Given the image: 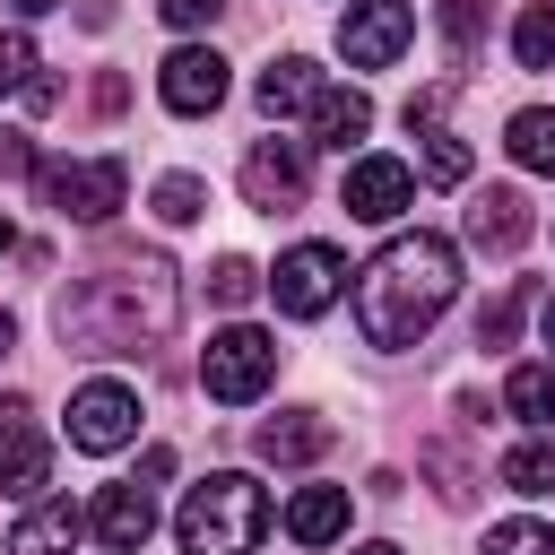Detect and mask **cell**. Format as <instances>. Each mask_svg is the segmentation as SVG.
<instances>
[{
  "instance_id": "1",
  "label": "cell",
  "mask_w": 555,
  "mask_h": 555,
  "mask_svg": "<svg viewBox=\"0 0 555 555\" xmlns=\"http://www.w3.org/2000/svg\"><path fill=\"white\" fill-rule=\"evenodd\" d=\"M173 312H182L173 260L165 251H113V260H95L87 278L61 286L52 330H61L69 356H147V347L173 338Z\"/></svg>"
},
{
  "instance_id": "2",
  "label": "cell",
  "mask_w": 555,
  "mask_h": 555,
  "mask_svg": "<svg viewBox=\"0 0 555 555\" xmlns=\"http://www.w3.org/2000/svg\"><path fill=\"white\" fill-rule=\"evenodd\" d=\"M460 295V251L442 243V234H390L364 269H356V330H364V347H382V356H399V347H416L434 321H442V304Z\"/></svg>"
},
{
  "instance_id": "3",
  "label": "cell",
  "mask_w": 555,
  "mask_h": 555,
  "mask_svg": "<svg viewBox=\"0 0 555 555\" xmlns=\"http://www.w3.org/2000/svg\"><path fill=\"white\" fill-rule=\"evenodd\" d=\"M260 529H269V494H260L243 468L199 477V486L182 494V512H173L182 555H251V546H260Z\"/></svg>"
},
{
  "instance_id": "4",
  "label": "cell",
  "mask_w": 555,
  "mask_h": 555,
  "mask_svg": "<svg viewBox=\"0 0 555 555\" xmlns=\"http://www.w3.org/2000/svg\"><path fill=\"white\" fill-rule=\"evenodd\" d=\"M35 182H43L52 217H69V225H104L130 199V165L121 156H52V165H35Z\"/></svg>"
},
{
  "instance_id": "5",
  "label": "cell",
  "mask_w": 555,
  "mask_h": 555,
  "mask_svg": "<svg viewBox=\"0 0 555 555\" xmlns=\"http://www.w3.org/2000/svg\"><path fill=\"white\" fill-rule=\"evenodd\" d=\"M269 382H278V338H269V330L234 321V330L208 338V356H199V390H208V399L243 408V399H260Z\"/></svg>"
},
{
  "instance_id": "6",
  "label": "cell",
  "mask_w": 555,
  "mask_h": 555,
  "mask_svg": "<svg viewBox=\"0 0 555 555\" xmlns=\"http://www.w3.org/2000/svg\"><path fill=\"white\" fill-rule=\"evenodd\" d=\"M338 286H347V260H338L330 243H295V251H278V269H269V295H278L286 321H321V312L338 304Z\"/></svg>"
},
{
  "instance_id": "7",
  "label": "cell",
  "mask_w": 555,
  "mask_h": 555,
  "mask_svg": "<svg viewBox=\"0 0 555 555\" xmlns=\"http://www.w3.org/2000/svg\"><path fill=\"white\" fill-rule=\"evenodd\" d=\"M408 35H416V9L408 0H347V17H338L347 69H390L408 52Z\"/></svg>"
},
{
  "instance_id": "8",
  "label": "cell",
  "mask_w": 555,
  "mask_h": 555,
  "mask_svg": "<svg viewBox=\"0 0 555 555\" xmlns=\"http://www.w3.org/2000/svg\"><path fill=\"white\" fill-rule=\"evenodd\" d=\"M304 191H312L304 139H251V156H243V199H251L260 217H286V208H304Z\"/></svg>"
},
{
  "instance_id": "9",
  "label": "cell",
  "mask_w": 555,
  "mask_h": 555,
  "mask_svg": "<svg viewBox=\"0 0 555 555\" xmlns=\"http://www.w3.org/2000/svg\"><path fill=\"white\" fill-rule=\"evenodd\" d=\"M451 113V78L442 87H425V95H408V139H416V173L425 182H468V139L442 121Z\"/></svg>"
},
{
  "instance_id": "10",
  "label": "cell",
  "mask_w": 555,
  "mask_h": 555,
  "mask_svg": "<svg viewBox=\"0 0 555 555\" xmlns=\"http://www.w3.org/2000/svg\"><path fill=\"white\" fill-rule=\"evenodd\" d=\"M156 95H165V113H182V121L217 113V104H225V52H208V43H182V52H165V69H156Z\"/></svg>"
},
{
  "instance_id": "11",
  "label": "cell",
  "mask_w": 555,
  "mask_h": 555,
  "mask_svg": "<svg viewBox=\"0 0 555 555\" xmlns=\"http://www.w3.org/2000/svg\"><path fill=\"white\" fill-rule=\"evenodd\" d=\"M408 199H416V165H399V156H356L347 182H338V208L364 217V225H390Z\"/></svg>"
},
{
  "instance_id": "12",
  "label": "cell",
  "mask_w": 555,
  "mask_h": 555,
  "mask_svg": "<svg viewBox=\"0 0 555 555\" xmlns=\"http://www.w3.org/2000/svg\"><path fill=\"white\" fill-rule=\"evenodd\" d=\"M130 434H139V390H121V382L69 390V442L78 451H121Z\"/></svg>"
},
{
  "instance_id": "13",
  "label": "cell",
  "mask_w": 555,
  "mask_h": 555,
  "mask_svg": "<svg viewBox=\"0 0 555 555\" xmlns=\"http://www.w3.org/2000/svg\"><path fill=\"white\" fill-rule=\"evenodd\" d=\"M529 199L512 191V182H486L477 199H468V217H460V234H468V251H486V260H512L520 243H529Z\"/></svg>"
},
{
  "instance_id": "14",
  "label": "cell",
  "mask_w": 555,
  "mask_h": 555,
  "mask_svg": "<svg viewBox=\"0 0 555 555\" xmlns=\"http://www.w3.org/2000/svg\"><path fill=\"white\" fill-rule=\"evenodd\" d=\"M251 451H260L269 468H304V460L330 451V416H321V408H278V416L251 434Z\"/></svg>"
},
{
  "instance_id": "15",
  "label": "cell",
  "mask_w": 555,
  "mask_h": 555,
  "mask_svg": "<svg viewBox=\"0 0 555 555\" xmlns=\"http://www.w3.org/2000/svg\"><path fill=\"white\" fill-rule=\"evenodd\" d=\"M87 529H95L113 555H139L147 529H156V494H147V486H104L95 512H87Z\"/></svg>"
},
{
  "instance_id": "16",
  "label": "cell",
  "mask_w": 555,
  "mask_h": 555,
  "mask_svg": "<svg viewBox=\"0 0 555 555\" xmlns=\"http://www.w3.org/2000/svg\"><path fill=\"white\" fill-rule=\"evenodd\" d=\"M78 529H87V512H78L69 494H43V503L9 529V555H69V546H78Z\"/></svg>"
},
{
  "instance_id": "17",
  "label": "cell",
  "mask_w": 555,
  "mask_h": 555,
  "mask_svg": "<svg viewBox=\"0 0 555 555\" xmlns=\"http://www.w3.org/2000/svg\"><path fill=\"white\" fill-rule=\"evenodd\" d=\"M251 95H260V113H269V121H286V113H312V95H321V69H312L304 52H278V61L251 78Z\"/></svg>"
},
{
  "instance_id": "18",
  "label": "cell",
  "mask_w": 555,
  "mask_h": 555,
  "mask_svg": "<svg viewBox=\"0 0 555 555\" xmlns=\"http://www.w3.org/2000/svg\"><path fill=\"white\" fill-rule=\"evenodd\" d=\"M364 130H373V95H364V87H321V95H312V139H321V147L347 156Z\"/></svg>"
},
{
  "instance_id": "19",
  "label": "cell",
  "mask_w": 555,
  "mask_h": 555,
  "mask_svg": "<svg viewBox=\"0 0 555 555\" xmlns=\"http://www.w3.org/2000/svg\"><path fill=\"white\" fill-rule=\"evenodd\" d=\"M347 486H304L295 503H286V538L295 546H330V538H347Z\"/></svg>"
},
{
  "instance_id": "20",
  "label": "cell",
  "mask_w": 555,
  "mask_h": 555,
  "mask_svg": "<svg viewBox=\"0 0 555 555\" xmlns=\"http://www.w3.org/2000/svg\"><path fill=\"white\" fill-rule=\"evenodd\" d=\"M43 477H52V442L35 425H9L0 434V494H43Z\"/></svg>"
},
{
  "instance_id": "21",
  "label": "cell",
  "mask_w": 555,
  "mask_h": 555,
  "mask_svg": "<svg viewBox=\"0 0 555 555\" xmlns=\"http://www.w3.org/2000/svg\"><path fill=\"white\" fill-rule=\"evenodd\" d=\"M503 408H512L520 425H555V356H546V364H512Z\"/></svg>"
},
{
  "instance_id": "22",
  "label": "cell",
  "mask_w": 555,
  "mask_h": 555,
  "mask_svg": "<svg viewBox=\"0 0 555 555\" xmlns=\"http://www.w3.org/2000/svg\"><path fill=\"white\" fill-rule=\"evenodd\" d=\"M503 486L512 494H555V434H529L503 451Z\"/></svg>"
},
{
  "instance_id": "23",
  "label": "cell",
  "mask_w": 555,
  "mask_h": 555,
  "mask_svg": "<svg viewBox=\"0 0 555 555\" xmlns=\"http://www.w3.org/2000/svg\"><path fill=\"white\" fill-rule=\"evenodd\" d=\"M503 147H512L529 173H555V113H546V104L512 113V121H503Z\"/></svg>"
},
{
  "instance_id": "24",
  "label": "cell",
  "mask_w": 555,
  "mask_h": 555,
  "mask_svg": "<svg viewBox=\"0 0 555 555\" xmlns=\"http://www.w3.org/2000/svg\"><path fill=\"white\" fill-rule=\"evenodd\" d=\"M520 312H529V278H503V286L477 304V347H512Z\"/></svg>"
},
{
  "instance_id": "25",
  "label": "cell",
  "mask_w": 555,
  "mask_h": 555,
  "mask_svg": "<svg viewBox=\"0 0 555 555\" xmlns=\"http://www.w3.org/2000/svg\"><path fill=\"white\" fill-rule=\"evenodd\" d=\"M512 61H520V69H555V0L520 9V26H512Z\"/></svg>"
},
{
  "instance_id": "26",
  "label": "cell",
  "mask_w": 555,
  "mask_h": 555,
  "mask_svg": "<svg viewBox=\"0 0 555 555\" xmlns=\"http://www.w3.org/2000/svg\"><path fill=\"white\" fill-rule=\"evenodd\" d=\"M156 217H165V225H199V217H208V182H199V173H165V182H156Z\"/></svg>"
},
{
  "instance_id": "27",
  "label": "cell",
  "mask_w": 555,
  "mask_h": 555,
  "mask_svg": "<svg viewBox=\"0 0 555 555\" xmlns=\"http://www.w3.org/2000/svg\"><path fill=\"white\" fill-rule=\"evenodd\" d=\"M260 286H269V278H260V269H251V260H243V251H225V260H217V269H208V295H217V304H225V312H243V304H251V295H260Z\"/></svg>"
},
{
  "instance_id": "28",
  "label": "cell",
  "mask_w": 555,
  "mask_h": 555,
  "mask_svg": "<svg viewBox=\"0 0 555 555\" xmlns=\"http://www.w3.org/2000/svg\"><path fill=\"white\" fill-rule=\"evenodd\" d=\"M477 555H555V529L546 520H494Z\"/></svg>"
},
{
  "instance_id": "29",
  "label": "cell",
  "mask_w": 555,
  "mask_h": 555,
  "mask_svg": "<svg viewBox=\"0 0 555 555\" xmlns=\"http://www.w3.org/2000/svg\"><path fill=\"white\" fill-rule=\"evenodd\" d=\"M442 43H451V61H468L486 43V0H442Z\"/></svg>"
},
{
  "instance_id": "30",
  "label": "cell",
  "mask_w": 555,
  "mask_h": 555,
  "mask_svg": "<svg viewBox=\"0 0 555 555\" xmlns=\"http://www.w3.org/2000/svg\"><path fill=\"white\" fill-rule=\"evenodd\" d=\"M26 78H35V35L0 26V95H26Z\"/></svg>"
},
{
  "instance_id": "31",
  "label": "cell",
  "mask_w": 555,
  "mask_h": 555,
  "mask_svg": "<svg viewBox=\"0 0 555 555\" xmlns=\"http://www.w3.org/2000/svg\"><path fill=\"white\" fill-rule=\"evenodd\" d=\"M17 173H35V147H26V130H0V182H17Z\"/></svg>"
},
{
  "instance_id": "32",
  "label": "cell",
  "mask_w": 555,
  "mask_h": 555,
  "mask_svg": "<svg viewBox=\"0 0 555 555\" xmlns=\"http://www.w3.org/2000/svg\"><path fill=\"white\" fill-rule=\"evenodd\" d=\"M217 9H225V0H156V17H165V26H208Z\"/></svg>"
},
{
  "instance_id": "33",
  "label": "cell",
  "mask_w": 555,
  "mask_h": 555,
  "mask_svg": "<svg viewBox=\"0 0 555 555\" xmlns=\"http://www.w3.org/2000/svg\"><path fill=\"white\" fill-rule=\"evenodd\" d=\"M121 104H130V78L104 69V78H95V113H121Z\"/></svg>"
},
{
  "instance_id": "34",
  "label": "cell",
  "mask_w": 555,
  "mask_h": 555,
  "mask_svg": "<svg viewBox=\"0 0 555 555\" xmlns=\"http://www.w3.org/2000/svg\"><path fill=\"white\" fill-rule=\"evenodd\" d=\"M156 477H173V451H165V442H156V451L139 460V477H130V486H156Z\"/></svg>"
},
{
  "instance_id": "35",
  "label": "cell",
  "mask_w": 555,
  "mask_h": 555,
  "mask_svg": "<svg viewBox=\"0 0 555 555\" xmlns=\"http://www.w3.org/2000/svg\"><path fill=\"white\" fill-rule=\"evenodd\" d=\"M9 425H35V408H26V390H0V434Z\"/></svg>"
},
{
  "instance_id": "36",
  "label": "cell",
  "mask_w": 555,
  "mask_h": 555,
  "mask_svg": "<svg viewBox=\"0 0 555 555\" xmlns=\"http://www.w3.org/2000/svg\"><path fill=\"white\" fill-rule=\"evenodd\" d=\"M9 251H17V225H9V217H0V260H9Z\"/></svg>"
},
{
  "instance_id": "37",
  "label": "cell",
  "mask_w": 555,
  "mask_h": 555,
  "mask_svg": "<svg viewBox=\"0 0 555 555\" xmlns=\"http://www.w3.org/2000/svg\"><path fill=\"white\" fill-rule=\"evenodd\" d=\"M9 347H17V321H9V312H0V356H9Z\"/></svg>"
},
{
  "instance_id": "38",
  "label": "cell",
  "mask_w": 555,
  "mask_h": 555,
  "mask_svg": "<svg viewBox=\"0 0 555 555\" xmlns=\"http://www.w3.org/2000/svg\"><path fill=\"white\" fill-rule=\"evenodd\" d=\"M356 555H399V546H390V538H373V546H356Z\"/></svg>"
},
{
  "instance_id": "39",
  "label": "cell",
  "mask_w": 555,
  "mask_h": 555,
  "mask_svg": "<svg viewBox=\"0 0 555 555\" xmlns=\"http://www.w3.org/2000/svg\"><path fill=\"white\" fill-rule=\"evenodd\" d=\"M17 9H26V17H43V9H61V0H17Z\"/></svg>"
},
{
  "instance_id": "40",
  "label": "cell",
  "mask_w": 555,
  "mask_h": 555,
  "mask_svg": "<svg viewBox=\"0 0 555 555\" xmlns=\"http://www.w3.org/2000/svg\"><path fill=\"white\" fill-rule=\"evenodd\" d=\"M546 347H555V295H546Z\"/></svg>"
}]
</instances>
